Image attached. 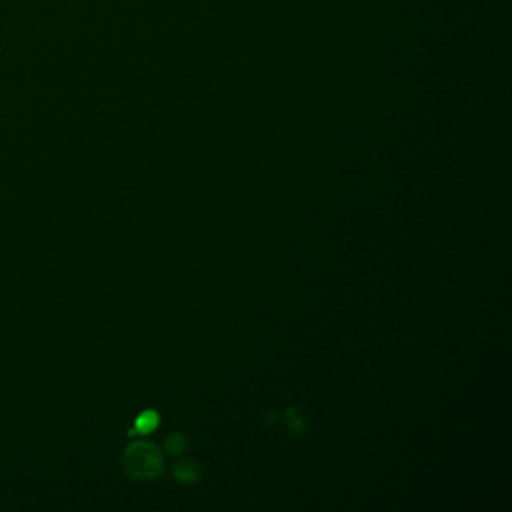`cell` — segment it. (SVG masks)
I'll list each match as a JSON object with an SVG mask.
<instances>
[{"label": "cell", "instance_id": "2", "mask_svg": "<svg viewBox=\"0 0 512 512\" xmlns=\"http://www.w3.org/2000/svg\"><path fill=\"white\" fill-rule=\"evenodd\" d=\"M287 424H289V428L295 433V434H301L304 431V419L301 418V415L298 413V410L295 407L289 409L287 412Z\"/></svg>", "mask_w": 512, "mask_h": 512}, {"label": "cell", "instance_id": "3", "mask_svg": "<svg viewBox=\"0 0 512 512\" xmlns=\"http://www.w3.org/2000/svg\"><path fill=\"white\" fill-rule=\"evenodd\" d=\"M156 422H158V416H156L155 413L147 412V413H144V415L137 421V424H135V425H137L135 431H140V433L152 431L153 427L156 425Z\"/></svg>", "mask_w": 512, "mask_h": 512}, {"label": "cell", "instance_id": "4", "mask_svg": "<svg viewBox=\"0 0 512 512\" xmlns=\"http://www.w3.org/2000/svg\"><path fill=\"white\" fill-rule=\"evenodd\" d=\"M184 445H185V442H184V439L181 437V436H178V434H175V436H172L170 439H168V443H167V449L172 452V453H179L182 449H184Z\"/></svg>", "mask_w": 512, "mask_h": 512}, {"label": "cell", "instance_id": "1", "mask_svg": "<svg viewBox=\"0 0 512 512\" xmlns=\"http://www.w3.org/2000/svg\"><path fill=\"white\" fill-rule=\"evenodd\" d=\"M198 472H200L198 467H197L194 463H188V461L181 463V464L175 469L176 478L181 479V481H184V482H192V481H195L197 476H198Z\"/></svg>", "mask_w": 512, "mask_h": 512}]
</instances>
